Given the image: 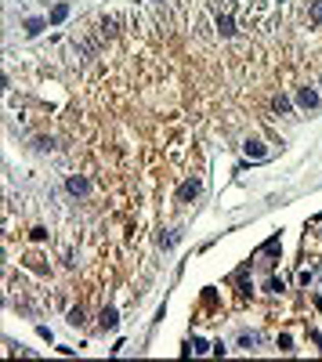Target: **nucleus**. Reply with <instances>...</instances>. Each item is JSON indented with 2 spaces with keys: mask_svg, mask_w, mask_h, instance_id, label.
I'll return each instance as SVG.
<instances>
[{
  "mask_svg": "<svg viewBox=\"0 0 322 362\" xmlns=\"http://www.w3.org/2000/svg\"><path fill=\"white\" fill-rule=\"evenodd\" d=\"M254 344H257V337H254V333H243V337H239V348H246V351H254Z\"/></svg>",
  "mask_w": 322,
  "mask_h": 362,
  "instance_id": "11",
  "label": "nucleus"
},
{
  "mask_svg": "<svg viewBox=\"0 0 322 362\" xmlns=\"http://www.w3.org/2000/svg\"><path fill=\"white\" fill-rule=\"evenodd\" d=\"M69 323H72V326H80V323H84V311L72 308V311H69Z\"/></svg>",
  "mask_w": 322,
  "mask_h": 362,
  "instance_id": "13",
  "label": "nucleus"
},
{
  "mask_svg": "<svg viewBox=\"0 0 322 362\" xmlns=\"http://www.w3.org/2000/svg\"><path fill=\"white\" fill-rule=\"evenodd\" d=\"M65 188H69V192H72V196H84V192H87V188H91V185H87V178H76V174H72V178H69V181H65Z\"/></svg>",
  "mask_w": 322,
  "mask_h": 362,
  "instance_id": "3",
  "label": "nucleus"
},
{
  "mask_svg": "<svg viewBox=\"0 0 322 362\" xmlns=\"http://www.w3.org/2000/svg\"><path fill=\"white\" fill-rule=\"evenodd\" d=\"M297 105H301V109H315V105H318V91H315V87H301V91H297Z\"/></svg>",
  "mask_w": 322,
  "mask_h": 362,
  "instance_id": "1",
  "label": "nucleus"
},
{
  "mask_svg": "<svg viewBox=\"0 0 322 362\" xmlns=\"http://www.w3.org/2000/svg\"><path fill=\"white\" fill-rule=\"evenodd\" d=\"M65 18H69V4H55L51 8V26H62Z\"/></svg>",
  "mask_w": 322,
  "mask_h": 362,
  "instance_id": "5",
  "label": "nucleus"
},
{
  "mask_svg": "<svg viewBox=\"0 0 322 362\" xmlns=\"http://www.w3.org/2000/svg\"><path fill=\"white\" fill-rule=\"evenodd\" d=\"M116 323H119V315H116L112 308H102V315H98V326H102V330H116Z\"/></svg>",
  "mask_w": 322,
  "mask_h": 362,
  "instance_id": "2",
  "label": "nucleus"
},
{
  "mask_svg": "<svg viewBox=\"0 0 322 362\" xmlns=\"http://www.w3.org/2000/svg\"><path fill=\"white\" fill-rule=\"evenodd\" d=\"M217 33H221V36H232V33H235V22H232L228 15H217Z\"/></svg>",
  "mask_w": 322,
  "mask_h": 362,
  "instance_id": "7",
  "label": "nucleus"
},
{
  "mask_svg": "<svg viewBox=\"0 0 322 362\" xmlns=\"http://www.w3.org/2000/svg\"><path fill=\"white\" fill-rule=\"evenodd\" d=\"M156 4H163V0H156Z\"/></svg>",
  "mask_w": 322,
  "mask_h": 362,
  "instance_id": "15",
  "label": "nucleus"
},
{
  "mask_svg": "<svg viewBox=\"0 0 322 362\" xmlns=\"http://www.w3.org/2000/svg\"><path fill=\"white\" fill-rule=\"evenodd\" d=\"M199 196V181H185L181 188H178V199H181V203H185V199H195Z\"/></svg>",
  "mask_w": 322,
  "mask_h": 362,
  "instance_id": "4",
  "label": "nucleus"
},
{
  "mask_svg": "<svg viewBox=\"0 0 322 362\" xmlns=\"http://www.w3.org/2000/svg\"><path fill=\"white\" fill-rule=\"evenodd\" d=\"M246 156H250V159H264V156H268L264 141H246Z\"/></svg>",
  "mask_w": 322,
  "mask_h": 362,
  "instance_id": "6",
  "label": "nucleus"
},
{
  "mask_svg": "<svg viewBox=\"0 0 322 362\" xmlns=\"http://www.w3.org/2000/svg\"><path fill=\"white\" fill-rule=\"evenodd\" d=\"M26 33H29V36L44 33V18H26Z\"/></svg>",
  "mask_w": 322,
  "mask_h": 362,
  "instance_id": "9",
  "label": "nucleus"
},
{
  "mask_svg": "<svg viewBox=\"0 0 322 362\" xmlns=\"http://www.w3.org/2000/svg\"><path fill=\"white\" fill-rule=\"evenodd\" d=\"M315 304H318V308H322V294H318V297H315Z\"/></svg>",
  "mask_w": 322,
  "mask_h": 362,
  "instance_id": "14",
  "label": "nucleus"
},
{
  "mask_svg": "<svg viewBox=\"0 0 322 362\" xmlns=\"http://www.w3.org/2000/svg\"><path fill=\"white\" fill-rule=\"evenodd\" d=\"M102 33L112 36V33H116V18H102Z\"/></svg>",
  "mask_w": 322,
  "mask_h": 362,
  "instance_id": "12",
  "label": "nucleus"
},
{
  "mask_svg": "<svg viewBox=\"0 0 322 362\" xmlns=\"http://www.w3.org/2000/svg\"><path fill=\"white\" fill-rule=\"evenodd\" d=\"M308 18H311L315 26H322V0H315V4H311V11H308Z\"/></svg>",
  "mask_w": 322,
  "mask_h": 362,
  "instance_id": "10",
  "label": "nucleus"
},
{
  "mask_svg": "<svg viewBox=\"0 0 322 362\" xmlns=\"http://www.w3.org/2000/svg\"><path fill=\"white\" fill-rule=\"evenodd\" d=\"M275 112H283V116H290V112H293V105H290V98H286V94H275Z\"/></svg>",
  "mask_w": 322,
  "mask_h": 362,
  "instance_id": "8",
  "label": "nucleus"
}]
</instances>
